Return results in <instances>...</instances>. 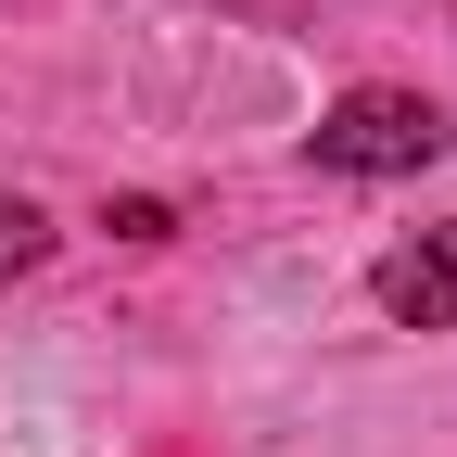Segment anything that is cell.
<instances>
[{"instance_id":"7a4b0ae2","label":"cell","mask_w":457,"mask_h":457,"mask_svg":"<svg viewBox=\"0 0 457 457\" xmlns=\"http://www.w3.org/2000/svg\"><path fill=\"white\" fill-rule=\"evenodd\" d=\"M369 293H381V318H394V330H457V216H445V228H420V242H394Z\"/></svg>"},{"instance_id":"3957f363","label":"cell","mask_w":457,"mask_h":457,"mask_svg":"<svg viewBox=\"0 0 457 457\" xmlns=\"http://www.w3.org/2000/svg\"><path fill=\"white\" fill-rule=\"evenodd\" d=\"M38 254H51V216H38L26 191H0V279H26Z\"/></svg>"},{"instance_id":"6da1fadb","label":"cell","mask_w":457,"mask_h":457,"mask_svg":"<svg viewBox=\"0 0 457 457\" xmlns=\"http://www.w3.org/2000/svg\"><path fill=\"white\" fill-rule=\"evenodd\" d=\"M432 153H445V102H420V89H343L318 114V165L330 179H420Z\"/></svg>"},{"instance_id":"277c9868","label":"cell","mask_w":457,"mask_h":457,"mask_svg":"<svg viewBox=\"0 0 457 457\" xmlns=\"http://www.w3.org/2000/svg\"><path fill=\"white\" fill-rule=\"evenodd\" d=\"M102 228H114V242H165V228H179V216H165L153 191H128V204H102Z\"/></svg>"}]
</instances>
